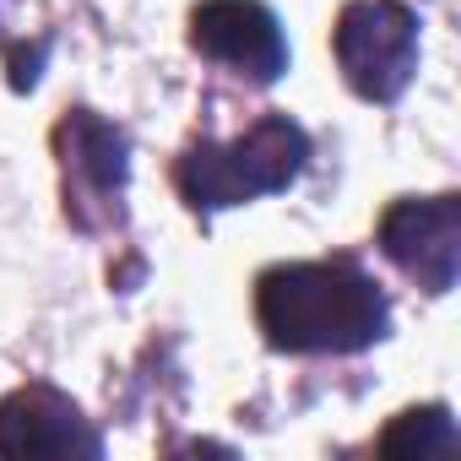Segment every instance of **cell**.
<instances>
[{
    "label": "cell",
    "mask_w": 461,
    "mask_h": 461,
    "mask_svg": "<svg viewBox=\"0 0 461 461\" xmlns=\"http://www.w3.org/2000/svg\"><path fill=\"white\" fill-rule=\"evenodd\" d=\"M256 321L277 353H364L391 331L385 288L353 261H283L256 277Z\"/></svg>",
    "instance_id": "6da1fadb"
},
{
    "label": "cell",
    "mask_w": 461,
    "mask_h": 461,
    "mask_svg": "<svg viewBox=\"0 0 461 461\" xmlns=\"http://www.w3.org/2000/svg\"><path fill=\"white\" fill-rule=\"evenodd\" d=\"M310 163V136L288 114H261L234 141H190L174 163V185L190 212L212 217L228 206H245L256 195L288 190Z\"/></svg>",
    "instance_id": "7a4b0ae2"
},
{
    "label": "cell",
    "mask_w": 461,
    "mask_h": 461,
    "mask_svg": "<svg viewBox=\"0 0 461 461\" xmlns=\"http://www.w3.org/2000/svg\"><path fill=\"white\" fill-rule=\"evenodd\" d=\"M55 152H60V190H66V217L82 234L125 222V179H131V141L120 125H109L93 109H66L55 125Z\"/></svg>",
    "instance_id": "3957f363"
},
{
    "label": "cell",
    "mask_w": 461,
    "mask_h": 461,
    "mask_svg": "<svg viewBox=\"0 0 461 461\" xmlns=\"http://www.w3.org/2000/svg\"><path fill=\"white\" fill-rule=\"evenodd\" d=\"M331 50L342 82L364 104H396L418 77V17L402 0H348L331 28Z\"/></svg>",
    "instance_id": "277c9868"
},
{
    "label": "cell",
    "mask_w": 461,
    "mask_h": 461,
    "mask_svg": "<svg viewBox=\"0 0 461 461\" xmlns=\"http://www.w3.org/2000/svg\"><path fill=\"white\" fill-rule=\"evenodd\" d=\"M380 256L423 294H450L461 272V195H402L380 217Z\"/></svg>",
    "instance_id": "5b68a950"
},
{
    "label": "cell",
    "mask_w": 461,
    "mask_h": 461,
    "mask_svg": "<svg viewBox=\"0 0 461 461\" xmlns=\"http://www.w3.org/2000/svg\"><path fill=\"white\" fill-rule=\"evenodd\" d=\"M190 50L256 87H272L288 71V39L261 0H201L190 12Z\"/></svg>",
    "instance_id": "8992f818"
},
{
    "label": "cell",
    "mask_w": 461,
    "mask_h": 461,
    "mask_svg": "<svg viewBox=\"0 0 461 461\" xmlns=\"http://www.w3.org/2000/svg\"><path fill=\"white\" fill-rule=\"evenodd\" d=\"M0 456H104V434L82 418V407L33 380L0 402Z\"/></svg>",
    "instance_id": "52a82bcc"
},
{
    "label": "cell",
    "mask_w": 461,
    "mask_h": 461,
    "mask_svg": "<svg viewBox=\"0 0 461 461\" xmlns=\"http://www.w3.org/2000/svg\"><path fill=\"white\" fill-rule=\"evenodd\" d=\"M380 450H456V423L445 407H418V412H402L385 434H380Z\"/></svg>",
    "instance_id": "ba28073f"
}]
</instances>
